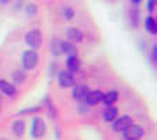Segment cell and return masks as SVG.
I'll use <instances>...</instances> for the list:
<instances>
[{
    "mask_svg": "<svg viewBox=\"0 0 157 140\" xmlns=\"http://www.w3.org/2000/svg\"><path fill=\"white\" fill-rule=\"evenodd\" d=\"M118 100V93L117 91H108L107 94L102 95V101L107 107H111V105H114L115 102H117Z\"/></svg>",
    "mask_w": 157,
    "mask_h": 140,
    "instance_id": "cell-15",
    "label": "cell"
},
{
    "mask_svg": "<svg viewBox=\"0 0 157 140\" xmlns=\"http://www.w3.org/2000/svg\"><path fill=\"white\" fill-rule=\"evenodd\" d=\"M66 36H67V39L73 45L83 42V39H84V35H83V32L78 28H67L66 29Z\"/></svg>",
    "mask_w": 157,
    "mask_h": 140,
    "instance_id": "cell-8",
    "label": "cell"
},
{
    "mask_svg": "<svg viewBox=\"0 0 157 140\" xmlns=\"http://www.w3.org/2000/svg\"><path fill=\"white\" fill-rule=\"evenodd\" d=\"M88 93H90V90H88L87 85L77 84V85H75V88H73L72 95H73V98H75V101L83 102V101H86V98H87Z\"/></svg>",
    "mask_w": 157,
    "mask_h": 140,
    "instance_id": "cell-7",
    "label": "cell"
},
{
    "mask_svg": "<svg viewBox=\"0 0 157 140\" xmlns=\"http://www.w3.org/2000/svg\"><path fill=\"white\" fill-rule=\"evenodd\" d=\"M132 125V118L128 115H122L118 116L114 122H112V131L114 132H124L126 127H129Z\"/></svg>",
    "mask_w": 157,
    "mask_h": 140,
    "instance_id": "cell-5",
    "label": "cell"
},
{
    "mask_svg": "<svg viewBox=\"0 0 157 140\" xmlns=\"http://www.w3.org/2000/svg\"><path fill=\"white\" fill-rule=\"evenodd\" d=\"M25 13L28 14V16H33V14L36 13V6L35 4H28L25 9Z\"/></svg>",
    "mask_w": 157,
    "mask_h": 140,
    "instance_id": "cell-21",
    "label": "cell"
},
{
    "mask_svg": "<svg viewBox=\"0 0 157 140\" xmlns=\"http://www.w3.org/2000/svg\"><path fill=\"white\" fill-rule=\"evenodd\" d=\"M58 81H59V85L63 88L72 87L75 84V76H73V73L67 72V70H62L58 74Z\"/></svg>",
    "mask_w": 157,
    "mask_h": 140,
    "instance_id": "cell-6",
    "label": "cell"
},
{
    "mask_svg": "<svg viewBox=\"0 0 157 140\" xmlns=\"http://www.w3.org/2000/svg\"><path fill=\"white\" fill-rule=\"evenodd\" d=\"M144 27H146V29L149 31V34H151V35H156L157 34V24L153 17L149 16L144 18Z\"/></svg>",
    "mask_w": 157,
    "mask_h": 140,
    "instance_id": "cell-17",
    "label": "cell"
},
{
    "mask_svg": "<svg viewBox=\"0 0 157 140\" xmlns=\"http://www.w3.org/2000/svg\"><path fill=\"white\" fill-rule=\"evenodd\" d=\"M41 41H42V34H41V31L39 29H31V31H28L25 35V42L27 45L29 46V48H33L34 51H35L36 48H38L39 45H41Z\"/></svg>",
    "mask_w": 157,
    "mask_h": 140,
    "instance_id": "cell-3",
    "label": "cell"
},
{
    "mask_svg": "<svg viewBox=\"0 0 157 140\" xmlns=\"http://www.w3.org/2000/svg\"><path fill=\"white\" fill-rule=\"evenodd\" d=\"M151 60L153 63H157V45H153L151 48Z\"/></svg>",
    "mask_w": 157,
    "mask_h": 140,
    "instance_id": "cell-22",
    "label": "cell"
},
{
    "mask_svg": "<svg viewBox=\"0 0 157 140\" xmlns=\"http://www.w3.org/2000/svg\"><path fill=\"white\" fill-rule=\"evenodd\" d=\"M122 136L125 140H139L143 136V129L139 125H131L122 132Z\"/></svg>",
    "mask_w": 157,
    "mask_h": 140,
    "instance_id": "cell-4",
    "label": "cell"
},
{
    "mask_svg": "<svg viewBox=\"0 0 157 140\" xmlns=\"http://www.w3.org/2000/svg\"><path fill=\"white\" fill-rule=\"evenodd\" d=\"M38 53L34 51V49H29V51H25L23 53V58H21V62H23V67L25 70H33L34 67H36L38 65Z\"/></svg>",
    "mask_w": 157,
    "mask_h": 140,
    "instance_id": "cell-2",
    "label": "cell"
},
{
    "mask_svg": "<svg viewBox=\"0 0 157 140\" xmlns=\"http://www.w3.org/2000/svg\"><path fill=\"white\" fill-rule=\"evenodd\" d=\"M62 14H63V17H65L66 20H72L73 16H75L72 7H63V9H62Z\"/></svg>",
    "mask_w": 157,
    "mask_h": 140,
    "instance_id": "cell-20",
    "label": "cell"
},
{
    "mask_svg": "<svg viewBox=\"0 0 157 140\" xmlns=\"http://www.w3.org/2000/svg\"><path fill=\"white\" fill-rule=\"evenodd\" d=\"M0 140H6V139H0Z\"/></svg>",
    "mask_w": 157,
    "mask_h": 140,
    "instance_id": "cell-24",
    "label": "cell"
},
{
    "mask_svg": "<svg viewBox=\"0 0 157 140\" xmlns=\"http://www.w3.org/2000/svg\"><path fill=\"white\" fill-rule=\"evenodd\" d=\"M11 131H13V133L16 134L17 137L23 136L24 132H25V122H24L23 119H17V121H14L13 125H11Z\"/></svg>",
    "mask_w": 157,
    "mask_h": 140,
    "instance_id": "cell-11",
    "label": "cell"
},
{
    "mask_svg": "<svg viewBox=\"0 0 157 140\" xmlns=\"http://www.w3.org/2000/svg\"><path fill=\"white\" fill-rule=\"evenodd\" d=\"M62 44L63 41L59 38H52V41H51V52H52V55H62Z\"/></svg>",
    "mask_w": 157,
    "mask_h": 140,
    "instance_id": "cell-16",
    "label": "cell"
},
{
    "mask_svg": "<svg viewBox=\"0 0 157 140\" xmlns=\"http://www.w3.org/2000/svg\"><path fill=\"white\" fill-rule=\"evenodd\" d=\"M46 132V123L41 116L33 118V123H31V136L34 139H41L44 137Z\"/></svg>",
    "mask_w": 157,
    "mask_h": 140,
    "instance_id": "cell-1",
    "label": "cell"
},
{
    "mask_svg": "<svg viewBox=\"0 0 157 140\" xmlns=\"http://www.w3.org/2000/svg\"><path fill=\"white\" fill-rule=\"evenodd\" d=\"M154 2H147V10H149V11H153L154 10Z\"/></svg>",
    "mask_w": 157,
    "mask_h": 140,
    "instance_id": "cell-23",
    "label": "cell"
},
{
    "mask_svg": "<svg viewBox=\"0 0 157 140\" xmlns=\"http://www.w3.org/2000/svg\"><path fill=\"white\" fill-rule=\"evenodd\" d=\"M118 118V108L111 105V107H107L105 108L104 114H102V119L105 122H114L115 119Z\"/></svg>",
    "mask_w": 157,
    "mask_h": 140,
    "instance_id": "cell-10",
    "label": "cell"
},
{
    "mask_svg": "<svg viewBox=\"0 0 157 140\" xmlns=\"http://www.w3.org/2000/svg\"><path fill=\"white\" fill-rule=\"evenodd\" d=\"M66 66H67V72L73 73V72H77L80 69V59L77 56H69L66 59Z\"/></svg>",
    "mask_w": 157,
    "mask_h": 140,
    "instance_id": "cell-12",
    "label": "cell"
},
{
    "mask_svg": "<svg viewBox=\"0 0 157 140\" xmlns=\"http://www.w3.org/2000/svg\"><path fill=\"white\" fill-rule=\"evenodd\" d=\"M13 80L17 83V84L23 83L24 80H25V73H24L23 70H16V72L13 73Z\"/></svg>",
    "mask_w": 157,
    "mask_h": 140,
    "instance_id": "cell-18",
    "label": "cell"
},
{
    "mask_svg": "<svg viewBox=\"0 0 157 140\" xmlns=\"http://www.w3.org/2000/svg\"><path fill=\"white\" fill-rule=\"evenodd\" d=\"M0 91L3 93V94H6V95L13 97V95H16L17 90H16V87H14L13 84H10L9 81H6V80H0Z\"/></svg>",
    "mask_w": 157,
    "mask_h": 140,
    "instance_id": "cell-13",
    "label": "cell"
},
{
    "mask_svg": "<svg viewBox=\"0 0 157 140\" xmlns=\"http://www.w3.org/2000/svg\"><path fill=\"white\" fill-rule=\"evenodd\" d=\"M62 53L67 55V58H69V56H77V48H76V45H73V44L63 41V44H62Z\"/></svg>",
    "mask_w": 157,
    "mask_h": 140,
    "instance_id": "cell-14",
    "label": "cell"
},
{
    "mask_svg": "<svg viewBox=\"0 0 157 140\" xmlns=\"http://www.w3.org/2000/svg\"><path fill=\"white\" fill-rule=\"evenodd\" d=\"M137 18H139V11H137L136 7H132V10H131V21H132V25L133 27L137 25Z\"/></svg>",
    "mask_w": 157,
    "mask_h": 140,
    "instance_id": "cell-19",
    "label": "cell"
},
{
    "mask_svg": "<svg viewBox=\"0 0 157 140\" xmlns=\"http://www.w3.org/2000/svg\"><path fill=\"white\" fill-rule=\"evenodd\" d=\"M102 93L98 91V90H94V91H90L87 95V98H86V105L87 107H93V105H97L100 104V102L102 101Z\"/></svg>",
    "mask_w": 157,
    "mask_h": 140,
    "instance_id": "cell-9",
    "label": "cell"
}]
</instances>
